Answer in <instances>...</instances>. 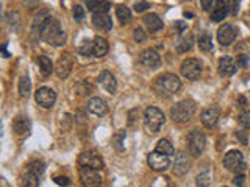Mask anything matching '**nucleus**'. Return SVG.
Returning <instances> with one entry per match:
<instances>
[{
  "mask_svg": "<svg viewBox=\"0 0 250 187\" xmlns=\"http://www.w3.org/2000/svg\"><path fill=\"white\" fill-rule=\"evenodd\" d=\"M202 62L197 58H188L182 62V67H180V72L182 75L189 81L199 80L202 75Z\"/></svg>",
  "mask_w": 250,
  "mask_h": 187,
  "instance_id": "nucleus-7",
  "label": "nucleus"
},
{
  "mask_svg": "<svg viewBox=\"0 0 250 187\" xmlns=\"http://www.w3.org/2000/svg\"><path fill=\"white\" fill-rule=\"evenodd\" d=\"M53 181L58 186H70V179L67 176H55Z\"/></svg>",
  "mask_w": 250,
  "mask_h": 187,
  "instance_id": "nucleus-46",
  "label": "nucleus"
},
{
  "mask_svg": "<svg viewBox=\"0 0 250 187\" xmlns=\"http://www.w3.org/2000/svg\"><path fill=\"white\" fill-rule=\"evenodd\" d=\"M109 50V45L106 42V39L105 37H102V36H96L92 39V55L96 58H102V56H105V55L108 53Z\"/></svg>",
  "mask_w": 250,
  "mask_h": 187,
  "instance_id": "nucleus-23",
  "label": "nucleus"
},
{
  "mask_svg": "<svg viewBox=\"0 0 250 187\" xmlns=\"http://www.w3.org/2000/svg\"><path fill=\"white\" fill-rule=\"evenodd\" d=\"M50 19V14H49V11H39L35 18H33V22H31V31L33 33H41V28L44 27V23Z\"/></svg>",
  "mask_w": 250,
  "mask_h": 187,
  "instance_id": "nucleus-26",
  "label": "nucleus"
},
{
  "mask_svg": "<svg viewBox=\"0 0 250 187\" xmlns=\"http://www.w3.org/2000/svg\"><path fill=\"white\" fill-rule=\"evenodd\" d=\"M144 25L146 28L150 31V33H156V31H160L163 30V20L160 19V16L158 14H155V13H150V14H147L146 18H144Z\"/></svg>",
  "mask_w": 250,
  "mask_h": 187,
  "instance_id": "nucleus-24",
  "label": "nucleus"
},
{
  "mask_svg": "<svg viewBox=\"0 0 250 187\" xmlns=\"http://www.w3.org/2000/svg\"><path fill=\"white\" fill-rule=\"evenodd\" d=\"M92 25L100 31H109L113 28V20L108 13H96L92 16Z\"/></svg>",
  "mask_w": 250,
  "mask_h": 187,
  "instance_id": "nucleus-19",
  "label": "nucleus"
},
{
  "mask_svg": "<svg viewBox=\"0 0 250 187\" xmlns=\"http://www.w3.org/2000/svg\"><path fill=\"white\" fill-rule=\"evenodd\" d=\"M11 128H13V131H14L18 136H27L28 132H30V130H31V123H30V120L27 119V117L18 115V117H16V119L13 120Z\"/></svg>",
  "mask_w": 250,
  "mask_h": 187,
  "instance_id": "nucleus-20",
  "label": "nucleus"
},
{
  "mask_svg": "<svg viewBox=\"0 0 250 187\" xmlns=\"http://www.w3.org/2000/svg\"><path fill=\"white\" fill-rule=\"evenodd\" d=\"M195 111H197V108H195L192 100H182L170 109V119L175 123H186L192 119Z\"/></svg>",
  "mask_w": 250,
  "mask_h": 187,
  "instance_id": "nucleus-3",
  "label": "nucleus"
},
{
  "mask_svg": "<svg viewBox=\"0 0 250 187\" xmlns=\"http://www.w3.org/2000/svg\"><path fill=\"white\" fill-rule=\"evenodd\" d=\"M197 45L202 52H209L213 50V39H211V35L208 31H200L199 36H197Z\"/></svg>",
  "mask_w": 250,
  "mask_h": 187,
  "instance_id": "nucleus-27",
  "label": "nucleus"
},
{
  "mask_svg": "<svg viewBox=\"0 0 250 187\" xmlns=\"http://www.w3.org/2000/svg\"><path fill=\"white\" fill-rule=\"evenodd\" d=\"M39 37H41V41H44L45 44L53 45V47H60L66 44V33L62 31L60 20L52 19V18L44 23V27L41 28V33H39Z\"/></svg>",
  "mask_w": 250,
  "mask_h": 187,
  "instance_id": "nucleus-1",
  "label": "nucleus"
},
{
  "mask_svg": "<svg viewBox=\"0 0 250 187\" xmlns=\"http://www.w3.org/2000/svg\"><path fill=\"white\" fill-rule=\"evenodd\" d=\"M182 88V81H180V78L174 74H163L160 76L155 78V83H153V89L155 92L158 94V95H174L177 94Z\"/></svg>",
  "mask_w": 250,
  "mask_h": 187,
  "instance_id": "nucleus-2",
  "label": "nucleus"
},
{
  "mask_svg": "<svg viewBox=\"0 0 250 187\" xmlns=\"http://www.w3.org/2000/svg\"><path fill=\"white\" fill-rule=\"evenodd\" d=\"M236 66L239 69H246L249 66V56L247 55H238V58H236Z\"/></svg>",
  "mask_w": 250,
  "mask_h": 187,
  "instance_id": "nucleus-42",
  "label": "nucleus"
},
{
  "mask_svg": "<svg viewBox=\"0 0 250 187\" xmlns=\"http://www.w3.org/2000/svg\"><path fill=\"white\" fill-rule=\"evenodd\" d=\"M148 8H150V5H148L147 2H136L135 3V11L136 13H144V11H147Z\"/></svg>",
  "mask_w": 250,
  "mask_h": 187,
  "instance_id": "nucleus-45",
  "label": "nucleus"
},
{
  "mask_svg": "<svg viewBox=\"0 0 250 187\" xmlns=\"http://www.w3.org/2000/svg\"><path fill=\"white\" fill-rule=\"evenodd\" d=\"M23 184L28 186V187H36V186H39V176L27 171V175L23 176Z\"/></svg>",
  "mask_w": 250,
  "mask_h": 187,
  "instance_id": "nucleus-38",
  "label": "nucleus"
},
{
  "mask_svg": "<svg viewBox=\"0 0 250 187\" xmlns=\"http://www.w3.org/2000/svg\"><path fill=\"white\" fill-rule=\"evenodd\" d=\"M238 122L244 127L246 130H250V109H244L239 115H238Z\"/></svg>",
  "mask_w": 250,
  "mask_h": 187,
  "instance_id": "nucleus-37",
  "label": "nucleus"
},
{
  "mask_svg": "<svg viewBox=\"0 0 250 187\" xmlns=\"http://www.w3.org/2000/svg\"><path fill=\"white\" fill-rule=\"evenodd\" d=\"M236 39V30H234L233 25L230 23H224V25L219 27L217 30V42L224 45V47H229L234 42Z\"/></svg>",
  "mask_w": 250,
  "mask_h": 187,
  "instance_id": "nucleus-14",
  "label": "nucleus"
},
{
  "mask_svg": "<svg viewBox=\"0 0 250 187\" xmlns=\"http://www.w3.org/2000/svg\"><path fill=\"white\" fill-rule=\"evenodd\" d=\"M244 181H246V176L242 175V171L236 173V176L233 178V186H244Z\"/></svg>",
  "mask_w": 250,
  "mask_h": 187,
  "instance_id": "nucleus-47",
  "label": "nucleus"
},
{
  "mask_svg": "<svg viewBox=\"0 0 250 187\" xmlns=\"http://www.w3.org/2000/svg\"><path fill=\"white\" fill-rule=\"evenodd\" d=\"M174 173L177 176H185L188 171H189V159H188V154L185 151H178L175 154V161H174Z\"/></svg>",
  "mask_w": 250,
  "mask_h": 187,
  "instance_id": "nucleus-16",
  "label": "nucleus"
},
{
  "mask_svg": "<svg viewBox=\"0 0 250 187\" xmlns=\"http://www.w3.org/2000/svg\"><path fill=\"white\" fill-rule=\"evenodd\" d=\"M156 151H160V153H164V154H167V156H172L175 153L174 150V145H172L167 139H161L158 140V144H156V148H155Z\"/></svg>",
  "mask_w": 250,
  "mask_h": 187,
  "instance_id": "nucleus-33",
  "label": "nucleus"
},
{
  "mask_svg": "<svg viewBox=\"0 0 250 187\" xmlns=\"http://www.w3.org/2000/svg\"><path fill=\"white\" fill-rule=\"evenodd\" d=\"M166 122V117H164L161 109L156 106H148L144 112V128L148 134H156L161 127Z\"/></svg>",
  "mask_w": 250,
  "mask_h": 187,
  "instance_id": "nucleus-4",
  "label": "nucleus"
},
{
  "mask_svg": "<svg viewBox=\"0 0 250 187\" xmlns=\"http://www.w3.org/2000/svg\"><path fill=\"white\" fill-rule=\"evenodd\" d=\"M72 67H74V56L70 55L69 52H64L60 55V58L57 61V66H55V72L60 78H67L72 72Z\"/></svg>",
  "mask_w": 250,
  "mask_h": 187,
  "instance_id": "nucleus-10",
  "label": "nucleus"
},
{
  "mask_svg": "<svg viewBox=\"0 0 250 187\" xmlns=\"http://www.w3.org/2000/svg\"><path fill=\"white\" fill-rule=\"evenodd\" d=\"M192 44H194V37L192 35H183L182 37L178 39L175 47H177V52L178 53H186V52H189L192 49Z\"/></svg>",
  "mask_w": 250,
  "mask_h": 187,
  "instance_id": "nucleus-28",
  "label": "nucleus"
},
{
  "mask_svg": "<svg viewBox=\"0 0 250 187\" xmlns=\"http://www.w3.org/2000/svg\"><path fill=\"white\" fill-rule=\"evenodd\" d=\"M78 53L83 55V56H91L92 55V41L84 39V41L78 45Z\"/></svg>",
  "mask_w": 250,
  "mask_h": 187,
  "instance_id": "nucleus-36",
  "label": "nucleus"
},
{
  "mask_svg": "<svg viewBox=\"0 0 250 187\" xmlns=\"http://www.w3.org/2000/svg\"><path fill=\"white\" fill-rule=\"evenodd\" d=\"M72 14H74V19L77 22H82L84 19V8L80 6V5H75L74 10H72Z\"/></svg>",
  "mask_w": 250,
  "mask_h": 187,
  "instance_id": "nucleus-40",
  "label": "nucleus"
},
{
  "mask_svg": "<svg viewBox=\"0 0 250 187\" xmlns=\"http://www.w3.org/2000/svg\"><path fill=\"white\" fill-rule=\"evenodd\" d=\"M236 69H238L236 61H234L231 56H229V55H225V56H222L221 59H219V74H221L222 76L234 75Z\"/></svg>",
  "mask_w": 250,
  "mask_h": 187,
  "instance_id": "nucleus-18",
  "label": "nucleus"
},
{
  "mask_svg": "<svg viewBox=\"0 0 250 187\" xmlns=\"http://www.w3.org/2000/svg\"><path fill=\"white\" fill-rule=\"evenodd\" d=\"M78 166L80 167H92V168H97L102 170L104 168V159L97 151H83L80 156H78Z\"/></svg>",
  "mask_w": 250,
  "mask_h": 187,
  "instance_id": "nucleus-9",
  "label": "nucleus"
},
{
  "mask_svg": "<svg viewBox=\"0 0 250 187\" xmlns=\"http://www.w3.org/2000/svg\"><path fill=\"white\" fill-rule=\"evenodd\" d=\"M197 186H202V187H207L209 186V175L208 173H202L197 176V183H195Z\"/></svg>",
  "mask_w": 250,
  "mask_h": 187,
  "instance_id": "nucleus-44",
  "label": "nucleus"
},
{
  "mask_svg": "<svg viewBox=\"0 0 250 187\" xmlns=\"http://www.w3.org/2000/svg\"><path fill=\"white\" fill-rule=\"evenodd\" d=\"M227 6H229V13L231 16H236L239 13L241 0H227Z\"/></svg>",
  "mask_w": 250,
  "mask_h": 187,
  "instance_id": "nucleus-39",
  "label": "nucleus"
},
{
  "mask_svg": "<svg viewBox=\"0 0 250 187\" xmlns=\"http://www.w3.org/2000/svg\"><path fill=\"white\" fill-rule=\"evenodd\" d=\"M25 168H27V171H30V173H35L38 176H41L44 173V170H45V166H44L42 161H33V162L27 164Z\"/></svg>",
  "mask_w": 250,
  "mask_h": 187,
  "instance_id": "nucleus-34",
  "label": "nucleus"
},
{
  "mask_svg": "<svg viewBox=\"0 0 250 187\" xmlns=\"http://www.w3.org/2000/svg\"><path fill=\"white\" fill-rule=\"evenodd\" d=\"M146 37H147V35H146V31L143 28H135V31H133V39H135L138 44L144 42Z\"/></svg>",
  "mask_w": 250,
  "mask_h": 187,
  "instance_id": "nucleus-41",
  "label": "nucleus"
},
{
  "mask_svg": "<svg viewBox=\"0 0 250 187\" xmlns=\"http://www.w3.org/2000/svg\"><path fill=\"white\" fill-rule=\"evenodd\" d=\"M80 181L83 186H100L102 184V175L100 170L92 168V167H82L80 168Z\"/></svg>",
  "mask_w": 250,
  "mask_h": 187,
  "instance_id": "nucleus-12",
  "label": "nucleus"
},
{
  "mask_svg": "<svg viewBox=\"0 0 250 187\" xmlns=\"http://www.w3.org/2000/svg\"><path fill=\"white\" fill-rule=\"evenodd\" d=\"M207 147V137L200 130H192L188 134V151L192 158H199V156L205 151Z\"/></svg>",
  "mask_w": 250,
  "mask_h": 187,
  "instance_id": "nucleus-5",
  "label": "nucleus"
},
{
  "mask_svg": "<svg viewBox=\"0 0 250 187\" xmlns=\"http://www.w3.org/2000/svg\"><path fill=\"white\" fill-rule=\"evenodd\" d=\"M216 0H200V3H202V8H203V11H209L211 8H213Z\"/></svg>",
  "mask_w": 250,
  "mask_h": 187,
  "instance_id": "nucleus-49",
  "label": "nucleus"
},
{
  "mask_svg": "<svg viewBox=\"0 0 250 187\" xmlns=\"http://www.w3.org/2000/svg\"><path fill=\"white\" fill-rule=\"evenodd\" d=\"M139 62L147 69H156V67H160V64H161V58L153 49H147L144 52H141Z\"/></svg>",
  "mask_w": 250,
  "mask_h": 187,
  "instance_id": "nucleus-15",
  "label": "nucleus"
},
{
  "mask_svg": "<svg viewBox=\"0 0 250 187\" xmlns=\"http://www.w3.org/2000/svg\"><path fill=\"white\" fill-rule=\"evenodd\" d=\"M86 6H88V10L96 14V13H108L109 10V2L108 0H86Z\"/></svg>",
  "mask_w": 250,
  "mask_h": 187,
  "instance_id": "nucleus-25",
  "label": "nucleus"
},
{
  "mask_svg": "<svg viewBox=\"0 0 250 187\" xmlns=\"http://www.w3.org/2000/svg\"><path fill=\"white\" fill-rule=\"evenodd\" d=\"M116 16H117V19H119V22L122 23V25H125V23H128L131 20V11L124 5H119L116 8Z\"/></svg>",
  "mask_w": 250,
  "mask_h": 187,
  "instance_id": "nucleus-32",
  "label": "nucleus"
},
{
  "mask_svg": "<svg viewBox=\"0 0 250 187\" xmlns=\"http://www.w3.org/2000/svg\"><path fill=\"white\" fill-rule=\"evenodd\" d=\"M35 100L41 108L50 109V108H53L55 101H57V94H55V91L50 88H39L35 94Z\"/></svg>",
  "mask_w": 250,
  "mask_h": 187,
  "instance_id": "nucleus-11",
  "label": "nucleus"
},
{
  "mask_svg": "<svg viewBox=\"0 0 250 187\" xmlns=\"http://www.w3.org/2000/svg\"><path fill=\"white\" fill-rule=\"evenodd\" d=\"M224 167L229 171H233V173H239V171L246 168L244 154H242L239 150H230L229 153H225Z\"/></svg>",
  "mask_w": 250,
  "mask_h": 187,
  "instance_id": "nucleus-6",
  "label": "nucleus"
},
{
  "mask_svg": "<svg viewBox=\"0 0 250 187\" xmlns=\"http://www.w3.org/2000/svg\"><path fill=\"white\" fill-rule=\"evenodd\" d=\"M227 14H229V6H227L225 0H216L209 14L211 22H221L227 18Z\"/></svg>",
  "mask_w": 250,
  "mask_h": 187,
  "instance_id": "nucleus-17",
  "label": "nucleus"
},
{
  "mask_svg": "<svg viewBox=\"0 0 250 187\" xmlns=\"http://www.w3.org/2000/svg\"><path fill=\"white\" fill-rule=\"evenodd\" d=\"M219 119H221V109L217 106H209L203 109V112L200 114V122L205 128H214Z\"/></svg>",
  "mask_w": 250,
  "mask_h": 187,
  "instance_id": "nucleus-13",
  "label": "nucleus"
},
{
  "mask_svg": "<svg viewBox=\"0 0 250 187\" xmlns=\"http://www.w3.org/2000/svg\"><path fill=\"white\" fill-rule=\"evenodd\" d=\"M2 52H3V56H5V58H10V53L6 52V45L2 47Z\"/></svg>",
  "mask_w": 250,
  "mask_h": 187,
  "instance_id": "nucleus-51",
  "label": "nucleus"
},
{
  "mask_svg": "<svg viewBox=\"0 0 250 187\" xmlns=\"http://www.w3.org/2000/svg\"><path fill=\"white\" fill-rule=\"evenodd\" d=\"M99 83L102 84V88H104L108 94H116L117 83H116V78L111 72L104 70V72L99 75Z\"/></svg>",
  "mask_w": 250,
  "mask_h": 187,
  "instance_id": "nucleus-21",
  "label": "nucleus"
},
{
  "mask_svg": "<svg viewBox=\"0 0 250 187\" xmlns=\"http://www.w3.org/2000/svg\"><path fill=\"white\" fill-rule=\"evenodd\" d=\"M147 164H148V167L155 171H166L170 167V156L155 150L152 153H148Z\"/></svg>",
  "mask_w": 250,
  "mask_h": 187,
  "instance_id": "nucleus-8",
  "label": "nucleus"
},
{
  "mask_svg": "<svg viewBox=\"0 0 250 187\" xmlns=\"http://www.w3.org/2000/svg\"><path fill=\"white\" fill-rule=\"evenodd\" d=\"M238 108H244L246 105H247V101H246V98L244 97H239V100H238Z\"/></svg>",
  "mask_w": 250,
  "mask_h": 187,
  "instance_id": "nucleus-50",
  "label": "nucleus"
},
{
  "mask_svg": "<svg viewBox=\"0 0 250 187\" xmlns=\"http://www.w3.org/2000/svg\"><path fill=\"white\" fill-rule=\"evenodd\" d=\"M75 92H77L80 97H84V95H88V94L92 92V86H91L88 81H78V83L75 84Z\"/></svg>",
  "mask_w": 250,
  "mask_h": 187,
  "instance_id": "nucleus-35",
  "label": "nucleus"
},
{
  "mask_svg": "<svg viewBox=\"0 0 250 187\" xmlns=\"http://www.w3.org/2000/svg\"><path fill=\"white\" fill-rule=\"evenodd\" d=\"M125 136H127V132H125V130H119L116 131L113 134V139H111V145L116 151H124L125 150Z\"/></svg>",
  "mask_w": 250,
  "mask_h": 187,
  "instance_id": "nucleus-29",
  "label": "nucleus"
},
{
  "mask_svg": "<svg viewBox=\"0 0 250 187\" xmlns=\"http://www.w3.org/2000/svg\"><path fill=\"white\" fill-rule=\"evenodd\" d=\"M234 137H236L242 145H249V136L246 131H236L234 132Z\"/></svg>",
  "mask_w": 250,
  "mask_h": 187,
  "instance_id": "nucleus-43",
  "label": "nucleus"
},
{
  "mask_svg": "<svg viewBox=\"0 0 250 187\" xmlns=\"http://www.w3.org/2000/svg\"><path fill=\"white\" fill-rule=\"evenodd\" d=\"M38 66H39V70H41L42 76H50L52 72H53V62L50 61V58L47 56H38Z\"/></svg>",
  "mask_w": 250,
  "mask_h": 187,
  "instance_id": "nucleus-30",
  "label": "nucleus"
},
{
  "mask_svg": "<svg viewBox=\"0 0 250 187\" xmlns=\"http://www.w3.org/2000/svg\"><path fill=\"white\" fill-rule=\"evenodd\" d=\"M174 28L177 30V33H180V35L185 33V31L188 30L186 23H185V22H182V20H180V22H175V23H174Z\"/></svg>",
  "mask_w": 250,
  "mask_h": 187,
  "instance_id": "nucleus-48",
  "label": "nucleus"
},
{
  "mask_svg": "<svg viewBox=\"0 0 250 187\" xmlns=\"http://www.w3.org/2000/svg\"><path fill=\"white\" fill-rule=\"evenodd\" d=\"M88 111L92 112L94 115H105L108 112V106H106V101L100 97H94L88 101Z\"/></svg>",
  "mask_w": 250,
  "mask_h": 187,
  "instance_id": "nucleus-22",
  "label": "nucleus"
},
{
  "mask_svg": "<svg viewBox=\"0 0 250 187\" xmlns=\"http://www.w3.org/2000/svg\"><path fill=\"white\" fill-rule=\"evenodd\" d=\"M30 92H31V81H30V78H28V75H22L19 78V95L27 98L30 95Z\"/></svg>",
  "mask_w": 250,
  "mask_h": 187,
  "instance_id": "nucleus-31",
  "label": "nucleus"
}]
</instances>
